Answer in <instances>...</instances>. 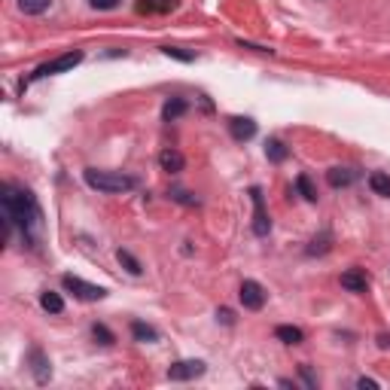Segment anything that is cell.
Wrapping results in <instances>:
<instances>
[{"label": "cell", "instance_id": "cell-1", "mask_svg": "<svg viewBox=\"0 0 390 390\" xmlns=\"http://www.w3.org/2000/svg\"><path fill=\"white\" fill-rule=\"evenodd\" d=\"M0 204H4V217L6 222H15L18 229L31 232L34 222L40 220V208H37V199L25 187H15V183H4L0 187Z\"/></svg>", "mask_w": 390, "mask_h": 390}, {"label": "cell", "instance_id": "cell-2", "mask_svg": "<svg viewBox=\"0 0 390 390\" xmlns=\"http://www.w3.org/2000/svg\"><path fill=\"white\" fill-rule=\"evenodd\" d=\"M86 183L92 189H98V192H128V189L137 187L134 177H125V174H110V171H95V168L86 171Z\"/></svg>", "mask_w": 390, "mask_h": 390}, {"label": "cell", "instance_id": "cell-3", "mask_svg": "<svg viewBox=\"0 0 390 390\" xmlns=\"http://www.w3.org/2000/svg\"><path fill=\"white\" fill-rule=\"evenodd\" d=\"M61 284H64V290L73 293V296H77V299H82V302H98V299H104V296H107L104 287L86 284L82 277H73V275H64Z\"/></svg>", "mask_w": 390, "mask_h": 390}, {"label": "cell", "instance_id": "cell-4", "mask_svg": "<svg viewBox=\"0 0 390 390\" xmlns=\"http://www.w3.org/2000/svg\"><path fill=\"white\" fill-rule=\"evenodd\" d=\"M82 61V52H68V55H58V58L40 64L34 70V80H43V77H52V73H64V70H73L77 64Z\"/></svg>", "mask_w": 390, "mask_h": 390}, {"label": "cell", "instance_id": "cell-5", "mask_svg": "<svg viewBox=\"0 0 390 390\" xmlns=\"http://www.w3.org/2000/svg\"><path fill=\"white\" fill-rule=\"evenodd\" d=\"M250 199H253V208H256V213H253V232H256L259 238H265L268 232H272V220H268V213H265L263 192L253 187V189H250Z\"/></svg>", "mask_w": 390, "mask_h": 390}, {"label": "cell", "instance_id": "cell-6", "mask_svg": "<svg viewBox=\"0 0 390 390\" xmlns=\"http://www.w3.org/2000/svg\"><path fill=\"white\" fill-rule=\"evenodd\" d=\"M204 375V363L201 360H180L168 369V378L171 382H192V378Z\"/></svg>", "mask_w": 390, "mask_h": 390}, {"label": "cell", "instance_id": "cell-7", "mask_svg": "<svg viewBox=\"0 0 390 390\" xmlns=\"http://www.w3.org/2000/svg\"><path fill=\"white\" fill-rule=\"evenodd\" d=\"M241 305H244L247 311H259L265 305V293H263V287H259L256 281H244L241 284Z\"/></svg>", "mask_w": 390, "mask_h": 390}, {"label": "cell", "instance_id": "cell-8", "mask_svg": "<svg viewBox=\"0 0 390 390\" xmlns=\"http://www.w3.org/2000/svg\"><path fill=\"white\" fill-rule=\"evenodd\" d=\"M341 287H345L348 293H366L369 277H366L363 268H348V272L341 275Z\"/></svg>", "mask_w": 390, "mask_h": 390}, {"label": "cell", "instance_id": "cell-9", "mask_svg": "<svg viewBox=\"0 0 390 390\" xmlns=\"http://www.w3.org/2000/svg\"><path fill=\"white\" fill-rule=\"evenodd\" d=\"M27 360H31V369H34V375H37V382L46 384L52 378V366H49V360H46V354L40 348H34L31 354H27Z\"/></svg>", "mask_w": 390, "mask_h": 390}, {"label": "cell", "instance_id": "cell-10", "mask_svg": "<svg viewBox=\"0 0 390 390\" xmlns=\"http://www.w3.org/2000/svg\"><path fill=\"white\" fill-rule=\"evenodd\" d=\"M229 132L235 141H250V137L256 134V122L253 119H244V116H235V119H229Z\"/></svg>", "mask_w": 390, "mask_h": 390}, {"label": "cell", "instance_id": "cell-11", "mask_svg": "<svg viewBox=\"0 0 390 390\" xmlns=\"http://www.w3.org/2000/svg\"><path fill=\"white\" fill-rule=\"evenodd\" d=\"M159 165H162V171H168V174H180L183 165H187V159H183L177 150H165L159 156Z\"/></svg>", "mask_w": 390, "mask_h": 390}, {"label": "cell", "instance_id": "cell-12", "mask_svg": "<svg viewBox=\"0 0 390 390\" xmlns=\"http://www.w3.org/2000/svg\"><path fill=\"white\" fill-rule=\"evenodd\" d=\"M327 180H329L332 189H345V187H351V183L357 180V174L351 171V168H332V171L327 174Z\"/></svg>", "mask_w": 390, "mask_h": 390}, {"label": "cell", "instance_id": "cell-13", "mask_svg": "<svg viewBox=\"0 0 390 390\" xmlns=\"http://www.w3.org/2000/svg\"><path fill=\"white\" fill-rule=\"evenodd\" d=\"M183 113H187V101H183V98L165 101V107H162V119H165V122H174V119H180Z\"/></svg>", "mask_w": 390, "mask_h": 390}, {"label": "cell", "instance_id": "cell-14", "mask_svg": "<svg viewBox=\"0 0 390 390\" xmlns=\"http://www.w3.org/2000/svg\"><path fill=\"white\" fill-rule=\"evenodd\" d=\"M275 336L284 341V345H302L305 336H302V329L299 327H277L275 329Z\"/></svg>", "mask_w": 390, "mask_h": 390}, {"label": "cell", "instance_id": "cell-15", "mask_svg": "<svg viewBox=\"0 0 390 390\" xmlns=\"http://www.w3.org/2000/svg\"><path fill=\"white\" fill-rule=\"evenodd\" d=\"M40 305H43V311H49V314H61L64 311V299L58 293H52V290H46L40 296Z\"/></svg>", "mask_w": 390, "mask_h": 390}, {"label": "cell", "instance_id": "cell-16", "mask_svg": "<svg viewBox=\"0 0 390 390\" xmlns=\"http://www.w3.org/2000/svg\"><path fill=\"white\" fill-rule=\"evenodd\" d=\"M49 6H52V0H18V9L25 15H43Z\"/></svg>", "mask_w": 390, "mask_h": 390}, {"label": "cell", "instance_id": "cell-17", "mask_svg": "<svg viewBox=\"0 0 390 390\" xmlns=\"http://www.w3.org/2000/svg\"><path fill=\"white\" fill-rule=\"evenodd\" d=\"M174 4H177V0H141L137 9H141V13H168Z\"/></svg>", "mask_w": 390, "mask_h": 390}, {"label": "cell", "instance_id": "cell-18", "mask_svg": "<svg viewBox=\"0 0 390 390\" xmlns=\"http://www.w3.org/2000/svg\"><path fill=\"white\" fill-rule=\"evenodd\" d=\"M132 336L137 341H156V339H159V332H156L153 327H146V323H141V320H134L132 323Z\"/></svg>", "mask_w": 390, "mask_h": 390}, {"label": "cell", "instance_id": "cell-19", "mask_svg": "<svg viewBox=\"0 0 390 390\" xmlns=\"http://www.w3.org/2000/svg\"><path fill=\"white\" fill-rule=\"evenodd\" d=\"M296 189L302 192L305 201H317V189H314L311 177H305V174H299V177H296Z\"/></svg>", "mask_w": 390, "mask_h": 390}, {"label": "cell", "instance_id": "cell-20", "mask_svg": "<svg viewBox=\"0 0 390 390\" xmlns=\"http://www.w3.org/2000/svg\"><path fill=\"white\" fill-rule=\"evenodd\" d=\"M369 187H372L375 195H390V177L382 174V171H375L372 177H369Z\"/></svg>", "mask_w": 390, "mask_h": 390}, {"label": "cell", "instance_id": "cell-21", "mask_svg": "<svg viewBox=\"0 0 390 390\" xmlns=\"http://www.w3.org/2000/svg\"><path fill=\"white\" fill-rule=\"evenodd\" d=\"M265 156H268L272 162H284L287 156H290V150H287L281 141H268V144H265Z\"/></svg>", "mask_w": 390, "mask_h": 390}, {"label": "cell", "instance_id": "cell-22", "mask_svg": "<svg viewBox=\"0 0 390 390\" xmlns=\"http://www.w3.org/2000/svg\"><path fill=\"white\" fill-rule=\"evenodd\" d=\"M116 256H119V263H122V265H125L132 275H141V263H137V259H134L132 253H128V250H119Z\"/></svg>", "mask_w": 390, "mask_h": 390}, {"label": "cell", "instance_id": "cell-23", "mask_svg": "<svg viewBox=\"0 0 390 390\" xmlns=\"http://www.w3.org/2000/svg\"><path fill=\"white\" fill-rule=\"evenodd\" d=\"M92 336L101 339V345H113V332H110L104 323H95V327H92Z\"/></svg>", "mask_w": 390, "mask_h": 390}, {"label": "cell", "instance_id": "cell-24", "mask_svg": "<svg viewBox=\"0 0 390 390\" xmlns=\"http://www.w3.org/2000/svg\"><path fill=\"white\" fill-rule=\"evenodd\" d=\"M165 55H171V58H180V61H192V58H195V55H189V52H180V49H171V46H168V49H165Z\"/></svg>", "mask_w": 390, "mask_h": 390}, {"label": "cell", "instance_id": "cell-25", "mask_svg": "<svg viewBox=\"0 0 390 390\" xmlns=\"http://www.w3.org/2000/svg\"><path fill=\"white\" fill-rule=\"evenodd\" d=\"M89 4L95 6V9H104V13H107V9H113V6L119 4V0H89Z\"/></svg>", "mask_w": 390, "mask_h": 390}, {"label": "cell", "instance_id": "cell-26", "mask_svg": "<svg viewBox=\"0 0 390 390\" xmlns=\"http://www.w3.org/2000/svg\"><path fill=\"white\" fill-rule=\"evenodd\" d=\"M217 317H222V323H232V320H235V317H232V311H229V308H222V311L217 314Z\"/></svg>", "mask_w": 390, "mask_h": 390}, {"label": "cell", "instance_id": "cell-27", "mask_svg": "<svg viewBox=\"0 0 390 390\" xmlns=\"http://www.w3.org/2000/svg\"><path fill=\"white\" fill-rule=\"evenodd\" d=\"M357 387H378V382H372V378H360Z\"/></svg>", "mask_w": 390, "mask_h": 390}]
</instances>
